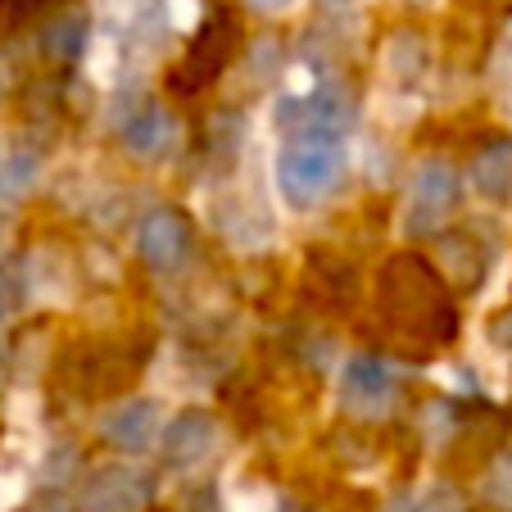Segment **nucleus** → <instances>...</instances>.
Masks as SVG:
<instances>
[{"instance_id": "11", "label": "nucleus", "mask_w": 512, "mask_h": 512, "mask_svg": "<svg viewBox=\"0 0 512 512\" xmlns=\"http://www.w3.org/2000/svg\"><path fill=\"white\" fill-rule=\"evenodd\" d=\"M23 300H28V286H23L19 268L0 263V318H14L23 309Z\"/></svg>"}, {"instance_id": "7", "label": "nucleus", "mask_w": 512, "mask_h": 512, "mask_svg": "<svg viewBox=\"0 0 512 512\" xmlns=\"http://www.w3.org/2000/svg\"><path fill=\"white\" fill-rule=\"evenodd\" d=\"M105 440L118 449H127V454H145L150 445H159V404H150V399H127V404H118L114 413L105 417Z\"/></svg>"}, {"instance_id": "8", "label": "nucleus", "mask_w": 512, "mask_h": 512, "mask_svg": "<svg viewBox=\"0 0 512 512\" xmlns=\"http://www.w3.org/2000/svg\"><path fill=\"white\" fill-rule=\"evenodd\" d=\"M118 127H123V141H127V150H132L136 159H164L168 150H173V141H177V123H173V114H168L164 105H141L136 114H127Z\"/></svg>"}, {"instance_id": "10", "label": "nucleus", "mask_w": 512, "mask_h": 512, "mask_svg": "<svg viewBox=\"0 0 512 512\" xmlns=\"http://www.w3.org/2000/svg\"><path fill=\"white\" fill-rule=\"evenodd\" d=\"M472 182L485 200H508L512 195V145H490L472 164Z\"/></svg>"}, {"instance_id": "2", "label": "nucleus", "mask_w": 512, "mask_h": 512, "mask_svg": "<svg viewBox=\"0 0 512 512\" xmlns=\"http://www.w3.org/2000/svg\"><path fill=\"white\" fill-rule=\"evenodd\" d=\"M454 204H458L454 164H445V159H426V164H417L413 182H408L399 223H404L408 236H426V232H435V227L445 223L449 213H454Z\"/></svg>"}, {"instance_id": "17", "label": "nucleus", "mask_w": 512, "mask_h": 512, "mask_svg": "<svg viewBox=\"0 0 512 512\" xmlns=\"http://www.w3.org/2000/svg\"><path fill=\"white\" fill-rule=\"evenodd\" d=\"M250 5H259V10H286L290 0H250Z\"/></svg>"}, {"instance_id": "14", "label": "nucleus", "mask_w": 512, "mask_h": 512, "mask_svg": "<svg viewBox=\"0 0 512 512\" xmlns=\"http://www.w3.org/2000/svg\"><path fill=\"white\" fill-rule=\"evenodd\" d=\"M87 68H91V78L96 82H114V68H118V55H114V41L109 37H96V50H91V59H87Z\"/></svg>"}, {"instance_id": "15", "label": "nucleus", "mask_w": 512, "mask_h": 512, "mask_svg": "<svg viewBox=\"0 0 512 512\" xmlns=\"http://www.w3.org/2000/svg\"><path fill=\"white\" fill-rule=\"evenodd\" d=\"M168 19L177 32H191L200 23V0H168Z\"/></svg>"}, {"instance_id": "13", "label": "nucleus", "mask_w": 512, "mask_h": 512, "mask_svg": "<svg viewBox=\"0 0 512 512\" xmlns=\"http://www.w3.org/2000/svg\"><path fill=\"white\" fill-rule=\"evenodd\" d=\"M494 96H499V105L508 109V118H512V32H508V46L494 59Z\"/></svg>"}, {"instance_id": "1", "label": "nucleus", "mask_w": 512, "mask_h": 512, "mask_svg": "<svg viewBox=\"0 0 512 512\" xmlns=\"http://www.w3.org/2000/svg\"><path fill=\"white\" fill-rule=\"evenodd\" d=\"M349 164V150L340 141V132H318V127H300L286 141V150L277 155V186L290 204H309L327 200L340 186Z\"/></svg>"}, {"instance_id": "16", "label": "nucleus", "mask_w": 512, "mask_h": 512, "mask_svg": "<svg viewBox=\"0 0 512 512\" xmlns=\"http://www.w3.org/2000/svg\"><path fill=\"white\" fill-rule=\"evenodd\" d=\"M232 512H272V494L268 490H241V494H232Z\"/></svg>"}, {"instance_id": "4", "label": "nucleus", "mask_w": 512, "mask_h": 512, "mask_svg": "<svg viewBox=\"0 0 512 512\" xmlns=\"http://www.w3.org/2000/svg\"><path fill=\"white\" fill-rule=\"evenodd\" d=\"M145 499H150V481L136 467H105L82 485L87 512H136Z\"/></svg>"}, {"instance_id": "6", "label": "nucleus", "mask_w": 512, "mask_h": 512, "mask_svg": "<svg viewBox=\"0 0 512 512\" xmlns=\"http://www.w3.org/2000/svg\"><path fill=\"white\" fill-rule=\"evenodd\" d=\"M159 445H164V458L173 467L195 472V467H200L204 458H213V449H218V422H213L209 413H186L168 426Z\"/></svg>"}, {"instance_id": "9", "label": "nucleus", "mask_w": 512, "mask_h": 512, "mask_svg": "<svg viewBox=\"0 0 512 512\" xmlns=\"http://www.w3.org/2000/svg\"><path fill=\"white\" fill-rule=\"evenodd\" d=\"M41 177V159L28 145H0V209H14L32 195Z\"/></svg>"}, {"instance_id": "5", "label": "nucleus", "mask_w": 512, "mask_h": 512, "mask_svg": "<svg viewBox=\"0 0 512 512\" xmlns=\"http://www.w3.org/2000/svg\"><path fill=\"white\" fill-rule=\"evenodd\" d=\"M136 250L155 272H173L186 259V227L173 209H155L141 218V232H136Z\"/></svg>"}, {"instance_id": "12", "label": "nucleus", "mask_w": 512, "mask_h": 512, "mask_svg": "<svg viewBox=\"0 0 512 512\" xmlns=\"http://www.w3.org/2000/svg\"><path fill=\"white\" fill-rule=\"evenodd\" d=\"M408 512H463V499H458L449 485H431L426 494H417V499H404Z\"/></svg>"}, {"instance_id": "3", "label": "nucleus", "mask_w": 512, "mask_h": 512, "mask_svg": "<svg viewBox=\"0 0 512 512\" xmlns=\"http://www.w3.org/2000/svg\"><path fill=\"white\" fill-rule=\"evenodd\" d=\"M395 399V372L381 358H349L340 372V404L358 417H381Z\"/></svg>"}]
</instances>
